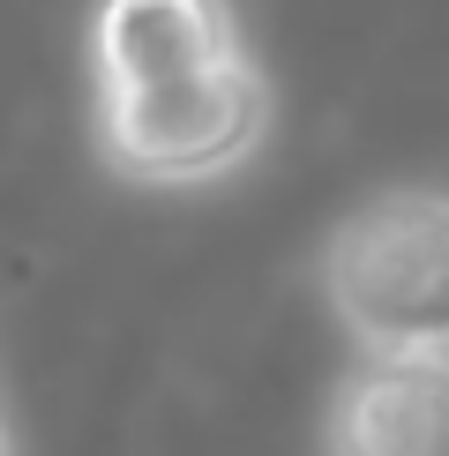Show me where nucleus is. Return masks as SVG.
Segmentation results:
<instances>
[{
    "label": "nucleus",
    "instance_id": "obj_4",
    "mask_svg": "<svg viewBox=\"0 0 449 456\" xmlns=\"http://www.w3.org/2000/svg\"><path fill=\"white\" fill-rule=\"evenodd\" d=\"M248 45L233 0H98L90 8V98L165 83Z\"/></svg>",
    "mask_w": 449,
    "mask_h": 456
},
{
    "label": "nucleus",
    "instance_id": "obj_3",
    "mask_svg": "<svg viewBox=\"0 0 449 456\" xmlns=\"http://www.w3.org/2000/svg\"><path fill=\"white\" fill-rule=\"evenodd\" d=\"M322 456H449V352L360 359L330 389Z\"/></svg>",
    "mask_w": 449,
    "mask_h": 456
},
{
    "label": "nucleus",
    "instance_id": "obj_1",
    "mask_svg": "<svg viewBox=\"0 0 449 456\" xmlns=\"http://www.w3.org/2000/svg\"><path fill=\"white\" fill-rule=\"evenodd\" d=\"M314 292L360 359L449 352V187L397 180L360 195L314 247Z\"/></svg>",
    "mask_w": 449,
    "mask_h": 456
},
{
    "label": "nucleus",
    "instance_id": "obj_2",
    "mask_svg": "<svg viewBox=\"0 0 449 456\" xmlns=\"http://www.w3.org/2000/svg\"><path fill=\"white\" fill-rule=\"evenodd\" d=\"M270 127L277 90L255 45H233L202 68H180L165 83L120 90V98H90L98 165L127 187H217L262 158Z\"/></svg>",
    "mask_w": 449,
    "mask_h": 456
},
{
    "label": "nucleus",
    "instance_id": "obj_5",
    "mask_svg": "<svg viewBox=\"0 0 449 456\" xmlns=\"http://www.w3.org/2000/svg\"><path fill=\"white\" fill-rule=\"evenodd\" d=\"M0 456H23V449H15V427H8V419H0Z\"/></svg>",
    "mask_w": 449,
    "mask_h": 456
}]
</instances>
